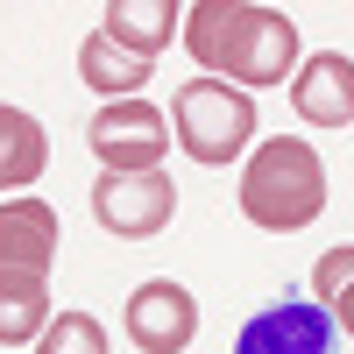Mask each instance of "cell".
I'll return each mask as SVG.
<instances>
[{"label":"cell","instance_id":"cell-6","mask_svg":"<svg viewBox=\"0 0 354 354\" xmlns=\"http://www.w3.org/2000/svg\"><path fill=\"white\" fill-rule=\"evenodd\" d=\"M128 340L142 354H185L198 340V298L185 283H170V277H149V283H135V298H128Z\"/></svg>","mask_w":354,"mask_h":354},{"label":"cell","instance_id":"cell-10","mask_svg":"<svg viewBox=\"0 0 354 354\" xmlns=\"http://www.w3.org/2000/svg\"><path fill=\"white\" fill-rule=\"evenodd\" d=\"M100 36L121 43L128 57H142V64H156L170 50V36H185V8L177 0H113L100 15Z\"/></svg>","mask_w":354,"mask_h":354},{"label":"cell","instance_id":"cell-8","mask_svg":"<svg viewBox=\"0 0 354 354\" xmlns=\"http://www.w3.org/2000/svg\"><path fill=\"white\" fill-rule=\"evenodd\" d=\"M290 113L305 128H347L354 121V57L312 50L298 64V78H290Z\"/></svg>","mask_w":354,"mask_h":354},{"label":"cell","instance_id":"cell-13","mask_svg":"<svg viewBox=\"0 0 354 354\" xmlns=\"http://www.w3.org/2000/svg\"><path fill=\"white\" fill-rule=\"evenodd\" d=\"M78 78L93 85L100 100H142L149 64H142V57H128L121 43H106V36H85V43H78Z\"/></svg>","mask_w":354,"mask_h":354},{"label":"cell","instance_id":"cell-4","mask_svg":"<svg viewBox=\"0 0 354 354\" xmlns=\"http://www.w3.org/2000/svg\"><path fill=\"white\" fill-rule=\"evenodd\" d=\"M93 220L113 241H149L177 220V185L170 170H100L93 185Z\"/></svg>","mask_w":354,"mask_h":354},{"label":"cell","instance_id":"cell-12","mask_svg":"<svg viewBox=\"0 0 354 354\" xmlns=\"http://www.w3.org/2000/svg\"><path fill=\"white\" fill-rule=\"evenodd\" d=\"M50 319H57V305H50V277L0 270V347H36Z\"/></svg>","mask_w":354,"mask_h":354},{"label":"cell","instance_id":"cell-3","mask_svg":"<svg viewBox=\"0 0 354 354\" xmlns=\"http://www.w3.org/2000/svg\"><path fill=\"white\" fill-rule=\"evenodd\" d=\"M170 135H177V149L192 163H205V170L241 163L248 142H255V93L220 85V78H185L170 93Z\"/></svg>","mask_w":354,"mask_h":354},{"label":"cell","instance_id":"cell-15","mask_svg":"<svg viewBox=\"0 0 354 354\" xmlns=\"http://www.w3.org/2000/svg\"><path fill=\"white\" fill-rule=\"evenodd\" d=\"M340 283H354V241H340V248H326V255L312 262V298L319 305H326Z\"/></svg>","mask_w":354,"mask_h":354},{"label":"cell","instance_id":"cell-2","mask_svg":"<svg viewBox=\"0 0 354 354\" xmlns=\"http://www.w3.org/2000/svg\"><path fill=\"white\" fill-rule=\"evenodd\" d=\"M241 213L262 234H298L326 213V163L305 135H277L255 142L248 170H241Z\"/></svg>","mask_w":354,"mask_h":354},{"label":"cell","instance_id":"cell-11","mask_svg":"<svg viewBox=\"0 0 354 354\" xmlns=\"http://www.w3.org/2000/svg\"><path fill=\"white\" fill-rule=\"evenodd\" d=\"M50 163V135L28 106H8L0 100V192H28Z\"/></svg>","mask_w":354,"mask_h":354},{"label":"cell","instance_id":"cell-16","mask_svg":"<svg viewBox=\"0 0 354 354\" xmlns=\"http://www.w3.org/2000/svg\"><path fill=\"white\" fill-rule=\"evenodd\" d=\"M326 319H333V333H347V340H354V283H340L333 298H326Z\"/></svg>","mask_w":354,"mask_h":354},{"label":"cell","instance_id":"cell-7","mask_svg":"<svg viewBox=\"0 0 354 354\" xmlns=\"http://www.w3.org/2000/svg\"><path fill=\"white\" fill-rule=\"evenodd\" d=\"M234 354H333V319H326V305L277 298L241 326Z\"/></svg>","mask_w":354,"mask_h":354},{"label":"cell","instance_id":"cell-14","mask_svg":"<svg viewBox=\"0 0 354 354\" xmlns=\"http://www.w3.org/2000/svg\"><path fill=\"white\" fill-rule=\"evenodd\" d=\"M36 354H106V326L93 312H57L36 340Z\"/></svg>","mask_w":354,"mask_h":354},{"label":"cell","instance_id":"cell-1","mask_svg":"<svg viewBox=\"0 0 354 354\" xmlns=\"http://www.w3.org/2000/svg\"><path fill=\"white\" fill-rule=\"evenodd\" d=\"M185 50L198 57V78L220 85H290L305 64L298 21L283 8H255V0H198L185 8Z\"/></svg>","mask_w":354,"mask_h":354},{"label":"cell","instance_id":"cell-9","mask_svg":"<svg viewBox=\"0 0 354 354\" xmlns=\"http://www.w3.org/2000/svg\"><path fill=\"white\" fill-rule=\"evenodd\" d=\"M57 262V205L50 198H0V270L50 277Z\"/></svg>","mask_w":354,"mask_h":354},{"label":"cell","instance_id":"cell-5","mask_svg":"<svg viewBox=\"0 0 354 354\" xmlns=\"http://www.w3.org/2000/svg\"><path fill=\"white\" fill-rule=\"evenodd\" d=\"M85 142H93V156L106 170H163V156H170V113L156 100H106L93 113V128H85Z\"/></svg>","mask_w":354,"mask_h":354}]
</instances>
